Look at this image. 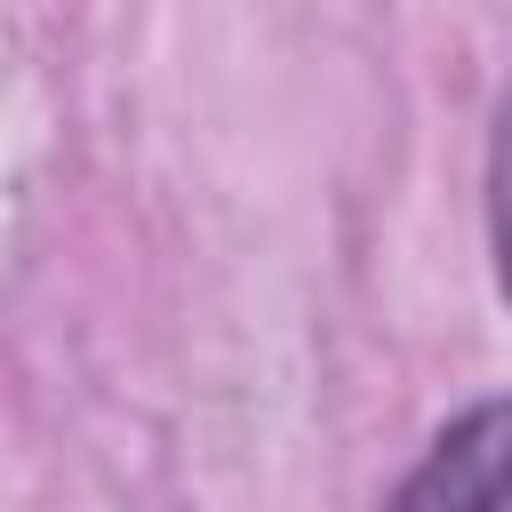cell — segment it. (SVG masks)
Masks as SVG:
<instances>
[{
    "label": "cell",
    "mask_w": 512,
    "mask_h": 512,
    "mask_svg": "<svg viewBox=\"0 0 512 512\" xmlns=\"http://www.w3.org/2000/svg\"><path fill=\"white\" fill-rule=\"evenodd\" d=\"M384 512H512V392L448 416Z\"/></svg>",
    "instance_id": "cell-1"
},
{
    "label": "cell",
    "mask_w": 512,
    "mask_h": 512,
    "mask_svg": "<svg viewBox=\"0 0 512 512\" xmlns=\"http://www.w3.org/2000/svg\"><path fill=\"white\" fill-rule=\"evenodd\" d=\"M488 248H496V280L512 304V112H504L496 152H488Z\"/></svg>",
    "instance_id": "cell-2"
}]
</instances>
